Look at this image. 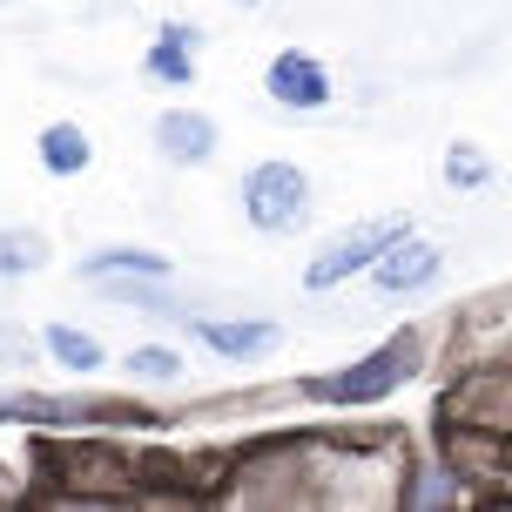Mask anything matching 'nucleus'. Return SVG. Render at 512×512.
<instances>
[{
	"label": "nucleus",
	"instance_id": "1",
	"mask_svg": "<svg viewBox=\"0 0 512 512\" xmlns=\"http://www.w3.org/2000/svg\"><path fill=\"white\" fill-rule=\"evenodd\" d=\"M418 358H425V344H418V331H398L384 351H371V358H358L351 371H337V378L310 384L317 398H331V405H371V398H384V391H398V384L418 371Z\"/></svg>",
	"mask_w": 512,
	"mask_h": 512
},
{
	"label": "nucleus",
	"instance_id": "2",
	"mask_svg": "<svg viewBox=\"0 0 512 512\" xmlns=\"http://www.w3.org/2000/svg\"><path fill=\"white\" fill-rule=\"evenodd\" d=\"M304 209H310V182L297 162H256L250 176H243V216H250L256 230H297L304 223Z\"/></svg>",
	"mask_w": 512,
	"mask_h": 512
},
{
	"label": "nucleus",
	"instance_id": "3",
	"mask_svg": "<svg viewBox=\"0 0 512 512\" xmlns=\"http://www.w3.org/2000/svg\"><path fill=\"white\" fill-rule=\"evenodd\" d=\"M405 230H411L405 216H378V223H358L351 236H337L331 250H324L317 263H310V270H304V283H310V290H331V283L358 277V270H371V263H378V256L391 250V243H398Z\"/></svg>",
	"mask_w": 512,
	"mask_h": 512
},
{
	"label": "nucleus",
	"instance_id": "4",
	"mask_svg": "<svg viewBox=\"0 0 512 512\" xmlns=\"http://www.w3.org/2000/svg\"><path fill=\"white\" fill-rule=\"evenodd\" d=\"M270 95H277L283 108H324V102H331V75H324L310 54L290 48V54L270 61Z\"/></svg>",
	"mask_w": 512,
	"mask_h": 512
},
{
	"label": "nucleus",
	"instance_id": "5",
	"mask_svg": "<svg viewBox=\"0 0 512 512\" xmlns=\"http://www.w3.org/2000/svg\"><path fill=\"white\" fill-rule=\"evenodd\" d=\"M155 149L169 155V162H209L216 155V122L209 115H196V108H176V115H162L155 122Z\"/></svg>",
	"mask_w": 512,
	"mask_h": 512
},
{
	"label": "nucleus",
	"instance_id": "6",
	"mask_svg": "<svg viewBox=\"0 0 512 512\" xmlns=\"http://www.w3.org/2000/svg\"><path fill=\"white\" fill-rule=\"evenodd\" d=\"M432 270H438V250H432V243H418V236H398V243H391V250L371 263V283L398 297V290H418V283H432Z\"/></svg>",
	"mask_w": 512,
	"mask_h": 512
},
{
	"label": "nucleus",
	"instance_id": "7",
	"mask_svg": "<svg viewBox=\"0 0 512 512\" xmlns=\"http://www.w3.org/2000/svg\"><path fill=\"white\" fill-rule=\"evenodd\" d=\"M196 337H203L216 358H263L277 344V324L270 317H209Z\"/></svg>",
	"mask_w": 512,
	"mask_h": 512
},
{
	"label": "nucleus",
	"instance_id": "8",
	"mask_svg": "<svg viewBox=\"0 0 512 512\" xmlns=\"http://www.w3.org/2000/svg\"><path fill=\"white\" fill-rule=\"evenodd\" d=\"M41 162H48V176H81L88 169V135L68 122H54L48 135H41Z\"/></svg>",
	"mask_w": 512,
	"mask_h": 512
},
{
	"label": "nucleus",
	"instance_id": "9",
	"mask_svg": "<svg viewBox=\"0 0 512 512\" xmlns=\"http://www.w3.org/2000/svg\"><path fill=\"white\" fill-rule=\"evenodd\" d=\"M81 277H169V256H155V250H108V256H88Z\"/></svg>",
	"mask_w": 512,
	"mask_h": 512
},
{
	"label": "nucleus",
	"instance_id": "10",
	"mask_svg": "<svg viewBox=\"0 0 512 512\" xmlns=\"http://www.w3.org/2000/svg\"><path fill=\"white\" fill-rule=\"evenodd\" d=\"M48 263V236L34 230H0V277H27Z\"/></svg>",
	"mask_w": 512,
	"mask_h": 512
},
{
	"label": "nucleus",
	"instance_id": "11",
	"mask_svg": "<svg viewBox=\"0 0 512 512\" xmlns=\"http://www.w3.org/2000/svg\"><path fill=\"white\" fill-rule=\"evenodd\" d=\"M48 351L68 364V371H102V344L88 331H75V324H48Z\"/></svg>",
	"mask_w": 512,
	"mask_h": 512
},
{
	"label": "nucleus",
	"instance_id": "12",
	"mask_svg": "<svg viewBox=\"0 0 512 512\" xmlns=\"http://www.w3.org/2000/svg\"><path fill=\"white\" fill-rule=\"evenodd\" d=\"M182 48H189V34H182V27H169V34H162V41L149 48V75H155V81H176V88H182V81L196 75Z\"/></svg>",
	"mask_w": 512,
	"mask_h": 512
},
{
	"label": "nucleus",
	"instance_id": "13",
	"mask_svg": "<svg viewBox=\"0 0 512 512\" xmlns=\"http://www.w3.org/2000/svg\"><path fill=\"white\" fill-rule=\"evenodd\" d=\"M445 182H452V189H486V182H492V162L472 149V142H459V149L445 155Z\"/></svg>",
	"mask_w": 512,
	"mask_h": 512
},
{
	"label": "nucleus",
	"instance_id": "14",
	"mask_svg": "<svg viewBox=\"0 0 512 512\" xmlns=\"http://www.w3.org/2000/svg\"><path fill=\"white\" fill-rule=\"evenodd\" d=\"M102 297H115V304H135V310H176V297L169 290H135V283H102Z\"/></svg>",
	"mask_w": 512,
	"mask_h": 512
},
{
	"label": "nucleus",
	"instance_id": "15",
	"mask_svg": "<svg viewBox=\"0 0 512 512\" xmlns=\"http://www.w3.org/2000/svg\"><path fill=\"white\" fill-rule=\"evenodd\" d=\"M128 371H135V378H176L182 358H176V351H155V344H149V351H135V358H128Z\"/></svg>",
	"mask_w": 512,
	"mask_h": 512
},
{
	"label": "nucleus",
	"instance_id": "16",
	"mask_svg": "<svg viewBox=\"0 0 512 512\" xmlns=\"http://www.w3.org/2000/svg\"><path fill=\"white\" fill-rule=\"evenodd\" d=\"M243 7H256V0H243Z\"/></svg>",
	"mask_w": 512,
	"mask_h": 512
}]
</instances>
